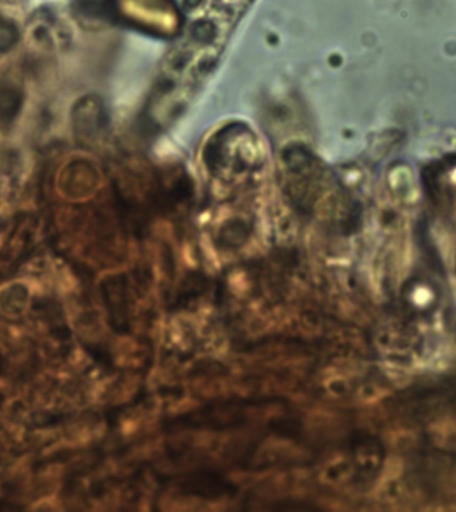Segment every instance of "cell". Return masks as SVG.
<instances>
[{
    "mask_svg": "<svg viewBox=\"0 0 456 512\" xmlns=\"http://www.w3.org/2000/svg\"><path fill=\"white\" fill-rule=\"evenodd\" d=\"M251 0H191L186 32L164 64V98L187 100L218 63L236 20Z\"/></svg>",
    "mask_w": 456,
    "mask_h": 512,
    "instance_id": "6da1fadb",
    "label": "cell"
}]
</instances>
